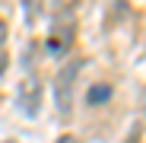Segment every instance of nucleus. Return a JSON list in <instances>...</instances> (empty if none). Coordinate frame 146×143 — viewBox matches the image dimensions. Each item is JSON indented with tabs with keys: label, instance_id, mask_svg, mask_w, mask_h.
Instances as JSON below:
<instances>
[{
	"label": "nucleus",
	"instance_id": "7",
	"mask_svg": "<svg viewBox=\"0 0 146 143\" xmlns=\"http://www.w3.org/2000/svg\"><path fill=\"white\" fill-rule=\"evenodd\" d=\"M127 143H140V127H133V134L127 137Z\"/></svg>",
	"mask_w": 146,
	"mask_h": 143
},
{
	"label": "nucleus",
	"instance_id": "8",
	"mask_svg": "<svg viewBox=\"0 0 146 143\" xmlns=\"http://www.w3.org/2000/svg\"><path fill=\"white\" fill-rule=\"evenodd\" d=\"M57 143H80V140H76V137H70V134H67V137H60Z\"/></svg>",
	"mask_w": 146,
	"mask_h": 143
},
{
	"label": "nucleus",
	"instance_id": "6",
	"mask_svg": "<svg viewBox=\"0 0 146 143\" xmlns=\"http://www.w3.org/2000/svg\"><path fill=\"white\" fill-rule=\"evenodd\" d=\"M3 45H7V22L0 19V70H3V64H7V54H3Z\"/></svg>",
	"mask_w": 146,
	"mask_h": 143
},
{
	"label": "nucleus",
	"instance_id": "5",
	"mask_svg": "<svg viewBox=\"0 0 146 143\" xmlns=\"http://www.w3.org/2000/svg\"><path fill=\"white\" fill-rule=\"evenodd\" d=\"M48 3H51V10H54V13H67L70 7H76L80 0H48Z\"/></svg>",
	"mask_w": 146,
	"mask_h": 143
},
{
	"label": "nucleus",
	"instance_id": "9",
	"mask_svg": "<svg viewBox=\"0 0 146 143\" xmlns=\"http://www.w3.org/2000/svg\"><path fill=\"white\" fill-rule=\"evenodd\" d=\"M7 143H16V140H7Z\"/></svg>",
	"mask_w": 146,
	"mask_h": 143
},
{
	"label": "nucleus",
	"instance_id": "2",
	"mask_svg": "<svg viewBox=\"0 0 146 143\" xmlns=\"http://www.w3.org/2000/svg\"><path fill=\"white\" fill-rule=\"evenodd\" d=\"M38 102H41V92H38V80L32 76V80L22 83V89H19V108L32 118V114H38Z\"/></svg>",
	"mask_w": 146,
	"mask_h": 143
},
{
	"label": "nucleus",
	"instance_id": "1",
	"mask_svg": "<svg viewBox=\"0 0 146 143\" xmlns=\"http://www.w3.org/2000/svg\"><path fill=\"white\" fill-rule=\"evenodd\" d=\"M83 70V61H70L60 73H57V83H54V99H57V108L64 118H70V105H73V80Z\"/></svg>",
	"mask_w": 146,
	"mask_h": 143
},
{
	"label": "nucleus",
	"instance_id": "4",
	"mask_svg": "<svg viewBox=\"0 0 146 143\" xmlns=\"http://www.w3.org/2000/svg\"><path fill=\"white\" fill-rule=\"evenodd\" d=\"M105 99H111V86H92L89 92H86V102L89 105H99V102H105Z\"/></svg>",
	"mask_w": 146,
	"mask_h": 143
},
{
	"label": "nucleus",
	"instance_id": "3",
	"mask_svg": "<svg viewBox=\"0 0 146 143\" xmlns=\"http://www.w3.org/2000/svg\"><path fill=\"white\" fill-rule=\"evenodd\" d=\"M70 45H73V22H67V26H57L51 32V38H48V51L51 54H67L70 51Z\"/></svg>",
	"mask_w": 146,
	"mask_h": 143
}]
</instances>
